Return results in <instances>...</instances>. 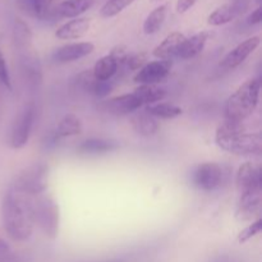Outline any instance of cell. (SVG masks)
Returning <instances> with one entry per match:
<instances>
[{"instance_id":"cell-1","label":"cell","mask_w":262,"mask_h":262,"mask_svg":"<svg viewBox=\"0 0 262 262\" xmlns=\"http://www.w3.org/2000/svg\"><path fill=\"white\" fill-rule=\"evenodd\" d=\"M2 217L5 232L13 241H28L35 225L32 197L10 188L3 197Z\"/></svg>"},{"instance_id":"cell-2","label":"cell","mask_w":262,"mask_h":262,"mask_svg":"<svg viewBox=\"0 0 262 262\" xmlns=\"http://www.w3.org/2000/svg\"><path fill=\"white\" fill-rule=\"evenodd\" d=\"M13 38L19 58V67L26 83L31 89H38L42 82V67L33 46L32 31L20 18H15L13 25Z\"/></svg>"},{"instance_id":"cell-3","label":"cell","mask_w":262,"mask_h":262,"mask_svg":"<svg viewBox=\"0 0 262 262\" xmlns=\"http://www.w3.org/2000/svg\"><path fill=\"white\" fill-rule=\"evenodd\" d=\"M261 82L260 79L252 78L246 81L237 89L234 94L229 96L225 104V119L243 122L250 117L258 105L260 99Z\"/></svg>"},{"instance_id":"cell-4","label":"cell","mask_w":262,"mask_h":262,"mask_svg":"<svg viewBox=\"0 0 262 262\" xmlns=\"http://www.w3.org/2000/svg\"><path fill=\"white\" fill-rule=\"evenodd\" d=\"M32 210L35 224H38L49 239H55L60 223V212L55 200L49 194L36 196V199H32Z\"/></svg>"},{"instance_id":"cell-5","label":"cell","mask_w":262,"mask_h":262,"mask_svg":"<svg viewBox=\"0 0 262 262\" xmlns=\"http://www.w3.org/2000/svg\"><path fill=\"white\" fill-rule=\"evenodd\" d=\"M215 142L222 150L234 155H260L262 151L260 133H215Z\"/></svg>"},{"instance_id":"cell-6","label":"cell","mask_w":262,"mask_h":262,"mask_svg":"<svg viewBox=\"0 0 262 262\" xmlns=\"http://www.w3.org/2000/svg\"><path fill=\"white\" fill-rule=\"evenodd\" d=\"M49 166L45 163H36L28 166L13 182L12 189L26 196H40L48 189Z\"/></svg>"},{"instance_id":"cell-7","label":"cell","mask_w":262,"mask_h":262,"mask_svg":"<svg viewBox=\"0 0 262 262\" xmlns=\"http://www.w3.org/2000/svg\"><path fill=\"white\" fill-rule=\"evenodd\" d=\"M35 117L36 109L33 104H27L23 107L22 112L18 114L17 119L13 123L9 137V143L13 148L19 150L27 145L33 123H35Z\"/></svg>"},{"instance_id":"cell-8","label":"cell","mask_w":262,"mask_h":262,"mask_svg":"<svg viewBox=\"0 0 262 262\" xmlns=\"http://www.w3.org/2000/svg\"><path fill=\"white\" fill-rule=\"evenodd\" d=\"M223 168L216 163H204L193 173V183L202 191H214L223 181Z\"/></svg>"},{"instance_id":"cell-9","label":"cell","mask_w":262,"mask_h":262,"mask_svg":"<svg viewBox=\"0 0 262 262\" xmlns=\"http://www.w3.org/2000/svg\"><path fill=\"white\" fill-rule=\"evenodd\" d=\"M59 0H15L17 7L28 17L38 20H50L56 18L55 12Z\"/></svg>"},{"instance_id":"cell-10","label":"cell","mask_w":262,"mask_h":262,"mask_svg":"<svg viewBox=\"0 0 262 262\" xmlns=\"http://www.w3.org/2000/svg\"><path fill=\"white\" fill-rule=\"evenodd\" d=\"M261 184L262 179L260 166L247 161L238 168L237 176H235V186H237L238 192L241 194L261 189Z\"/></svg>"},{"instance_id":"cell-11","label":"cell","mask_w":262,"mask_h":262,"mask_svg":"<svg viewBox=\"0 0 262 262\" xmlns=\"http://www.w3.org/2000/svg\"><path fill=\"white\" fill-rule=\"evenodd\" d=\"M171 61L156 60L146 63L135 76L136 83L155 84L163 82L170 73Z\"/></svg>"},{"instance_id":"cell-12","label":"cell","mask_w":262,"mask_h":262,"mask_svg":"<svg viewBox=\"0 0 262 262\" xmlns=\"http://www.w3.org/2000/svg\"><path fill=\"white\" fill-rule=\"evenodd\" d=\"M261 38L258 36H253V37L247 38L246 41L241 42L239 45L235 46L232 51L227 54L224 59H223L220 66L225 69H234L238 66L243 63L256 49L260 46Z\"/></svg>"},{"instance_id":"cell-13","label":"cell","mask_w":262,"mask_h":262,"mask_svg":"<svg viewBox=\"0 0 262 262\" xmlns=\"http://www.w3.org/2000/svg\"><path fill=\"white\" fill-rule=\"evenodd\" d=\"M141 106H142V104L133 94L112 97V99L105 100L100 104V109L113 115H128L140 109Z\"/></svg>"},{"instance_id":"cell-14","label":"cell","mask_w":262,"mask_h":262,"mask_svg":"<svg viewBox=\"0 0 262 262\" xmlns=\"http://www.w3.org/2000/svg\"><path fill=\"white\" fill-rule=\"evenodd\" d=\"M95 50L92 42H74L60 46L53 53L51 58L55 63H69L90 55Z\"/></svg>"},{"instance_id":"cell-15","label":"cell","mask_w":262,"mask_h":262,"mask_svg":"<svg viewBox=\"0 0 262 262\" xmlns=\"http://www.w3.org/2000/svg\"><path fill=\"white\" fill-rule=\"evenodd\" d=\"M261 201V189L241 194L235 217L239 222H251L260 212Z\"/></svg>"},{"instance_id":"cell-16","label":"cell","mask_w":262,"mask_h":262,"mask_svg":"<svg viewBox=\"0 0 262 262\" xmlns=\"http://www.w3.org/2000/svg\"><path fill=\"white\" fill-rule=\"evenodd\" d=\"M186 36L181 32H173L166 36L163 42L159 43L152 51V55L159 60L171 61L174 58H178L179 50L183 45Z\"/></svg>"},{"instance_id":"cell-17","label":"cell","mask_w":262,"mask_h":262,"mask_svg":"<svg viewBox=\"0 0 262 262\" xmlns=\"http://www.w3.org/2000/svg\"><path fill=\"white\" fill-rule=\"evenodd\" d=\"M91 26V20L89 18H76L56 30L55 36L60 40H76L86 35Z\"/></svg>"},{"instance_id":"cell-18","label":"cell","mask_w":262,"mask_h":262,"mask_svg":"<svg viewBox=\"0 0 262 262\" xmlns=\"http://www.w3.org/2000/svg\"><path fill=\"white\" fill-rule=\"evenodd\" d=\"M95 0H64L56 7V18H74L91 9Z\"/></svg>"},{"instance_id":"cell-19","label":"cell","mask_w":262,"mask_h":262,"mask_svg":"<svg viewBox=\"0 0 262 262\" xmlns=\"http://www.w3.org/2000/svg\"><path fill=\"white\" fill-rule=\"evenodd\" d=\"M209 37L210 33L205 32V31L204 32L196 33V35L191 36L189 38L186 37L181 50H179L178 58L187 60V59H192L194 58V56H197L200 53H202V50L205 49Z\"/></svg>"},{"instance_id":"cell-20","label":"cell","mask_w":262,"mask_h":262,"mask_svg":"<svg viewBox=\"0 0 262 262\" xmlns=\"http://www.w3.org/2000/svg\"><path fill=\"white\" fill-rule=\"evenodd\" d=\"M118 148H119V143L115 141L104 140V138H90V140L83 141L77 147V151L84 155H97V154L112 152Z\"/></svg>"},{"instance_id":"cell-21","label":"cell","mask_w":262,"mask_h":262,"mask_svg":"<svg viewBox=\"0 0 262 262\" xmlns=\"http://www.w3.org/2000/svg\"><path fill=\"white\" fill-rule=\"evenodd\" d=\"M132 125L133 129L143 137H152L159 130V123L156 122V118L146 112L136 114L132 118Z\"/></svg>"},{"instance_id":"cell-22","label":"cell","mask_w":262,"mask_h":262,"mask_svg":"<svg viewBox=\"0 0 262 262\" xmlns=\"http://www.w3.org/2000/svg\"><path fill=\"white\" fill-rule=\"evenodd\" d=\"M133 95L140 100L142 105H154L158 101L165 99L166 91L164 89L155 86V84H141L140 87L135 90Z\"/></svg>"},{"instance_id":"cell-23","label":"cell","mask_w":262,"mask_h":262,"mask_svg":"<svg viewBox=\"0 0 262 262\" xmlns=\"http://www.w3.org/2000/svg\"><path fill=\"white\" fill-rule=\"evenodd\" d=\"M118 69L119 67L114 58H112L110 55H105L96 61L94 69H92V73H94L95 78L99 81H110L117 74Z\"/></svg>"},{"instance_id":"cell-24","label":"cell","mask_w":262,"mask_h":262,"mask_svg":"<svg viewBox=\"0 0 262 262\" xmlns=\"http://www.w3.org/2000/svg\"><path fill=\"white\" fill-rule=\"evenodd\" d=\"M82 132V123L79 118L74 114H67L61 118L56 127L55 135L58 138L72 137V136H78Z\"/></svg>"},{"instance_id":"cell-25","label":"cell","mask_w":262,"mask_h":262,"mask_svg":"<svg viewBox=\"0 0 262 262\" xmlns=\"http://www.w3.org/2000/svg\"><path fill=\"white\" fill-rule=\"evenodd\" d=\"M166 13H168V5L164 4L155 8L143 22V32L146 35H154V33L158 32L165 22Z\"/></svg>"},{"instance_id":"cell-26","label":"cell","mask_w":262,"mask_h":262,"mask_svg":"<svg viewBox=\"0 0 262 262\" xmlns=\"http://www.w3.org/2000/svg\"><path fill=\"white\" fill-rule=\"evenodd\" d=\"M145 112L152 115L154 118H160V119H174L183 114L182 107L170 104V102H159V104L148 105Z\"/></svg>"},{"instance_id":"cell-27","label":"cell","mask_w":262,"mask_h":262,"mask_svg":"<svg viewBox=\"0 0 262 262\" xmlns=\"http://www.w3.org/2000/svg\"><path fill=\"white\" fill-rule=\"evenodd\" d=\"M238 12L232 4H225L216 8L207 18V23L210 26H222L232 22L235 17H238Z\"/></svg>"},{"instance_id":"cell-28","label":"cell","mask_w":262,"mask_h":262,"mask_svg":"<svg viewBox=\"0 0 262 262\" xmlns=\"http://www.w3.org/2000/svg\"><path fill=\"white\" fill-rule=\"evenodd\" d=\"M135 0H107L100 9L102 18H112L122 13L125 8L129 7Z\"/></svg>"},{"instance_id":"cell-29","label":"cell","mask_w":262,"mask_h":262,"mask_svg":"<svg viewBox=\"0 0 262 262\" xmlns=\"http://www.w3.org/2000/svg\"><path fill=\"white\" fill-rule=\"evenodd\" d=\"M147 63V53L146 51H141V53L132 54L128 56L127 61H125L124 67L122 69L125 71H140L145 64Z\"/></svg>"},{"instance_id":"cell-30","label":"cell","mask_w":262,"mask_h":262,"mask_svg":"<svg viewBox=\"0 0 262 262\" xmlns=\"http://www.w3.org/2000/svg\"><path fill=\"white\" fill-rule=\"evenodd\" d=\"M262 229V220L258 219L257 222H255L253 224H251L250 227H247L246 229H243L242 232L238 234V242L239 243H246L247 241H250L251 238L256 237Z\"/></svg>"},{"instance_id":"cell-31","label":"cell","mask_w":262,"mask_h":262,"mask_svg":"<svg viewBox=\"0 0 262 262\" xmlns=\"http://www.w3.org/2000/svg\"><path fill=\"white\" fill-rule=\"evenodd\" d=\"M0 83L8 90H12V81H10L9 69H8L7 60L4 58L2 49H0Z\"/></svg>"},{"instance_id":"cell-32","label":"cell","mask_w":262,"mask_h":262,"mask_svg":"<svg viewBox=\"0 0 262 262\" xmlns=\"http://www.w3.org/2000/svg\"><path fill=\"white\" fill-rule=\"evenodd\" d=\"M112 90H113L112 81H99V79H96L90 92L96 95V96L99 97H105L112 92Z\"/></svg>"},{"instance_id":"cell-33","label":"cell","mask_w":262,"mask_h":262,"mask_svg":"<svg viewBox=\"0 0 262 262\" xmlns=\"http://www.w3.org/2000/svg\"><path fill=\"white\" fill-rule=\"evenodd\" d=\"M196 2L197 0H178V3H177V12L179 14H183V13L188 12L196 4Z\"/></svg>"},{"instance_id":"cell-34","label":"cell","mask_w":262,"mask_h":262,"mask_svg":"<svg viewBox=\"0 0 262 262\" xmlns=\"http://www.w3.org/2000/svg\"><path fill=\"white\" fill-rule=\"evenodd\" d=\"M0 262H27L23 257L20 256L14 255L9 251V252L0 253Z\"/></svg>"},{"instance_id":"cell-35","label":"cell","mask_w":262,"mask_h":262,"mask_svg":"<svg viewBox=\"0 0 262 262\" xmlns=\"http://www.w3.org/2000/svg\"><path fill=\"white\" fill-rule=\"evenodd\" d=\"M262 20V9L261 7H258L257 9L253 10L247 18V22L248 25H260Z\"/></svg>"},{"instance_id":"cell-36","label":"cell","mask_w":262,"mask_h":262,"mask_svg":"<svg viewBox=\"0 0 262 262\" xmlns=\"http://www.w3.org/2000/svg\"><path fill=\"white\" fill-rule=\"evenodd\" d=\"M248 3H250V0H232V3H230V4L235 8V10L238 12V14H242V13L247 9Z\"/></svg>"},{"instance_id":"cell-37","label":"cell","mask_w":262,"mask_h":262,"mask_svg":"<svg viewBox=\"0 0 262 262\" xmlns=\"http://www.w3.org/2000/svg\"><path fill=\"white\" fill-rule=\"evenodd\" d=\"M9 251H10L9 245H8L4 239H2V238H0V253L9 252Z\"/></svg>"},{"instance_id":"cell-38","label":"cell","mask_w":262,"mask_h":262,"mask_svg":"<svg viewBox=\"0 0 262 262\" xmlns=\"http://www.w3.org/2000/svg\"><path fill=\"white\" fill-rule=\"evenodd\" d=\"M255 2H256V3H257V4H258V5H260V4H261V2H262V0H255Z\"/></svg>"},{"instance_id":"cell-39","label":"cell","mask_w":262,"mask_h":262,"mask_svg":"<svg viewBox=\"0 0 262 262\" xmlns=\"http://www.w3.org/2000/svg\"><path fill=\"white\" fill-rule=\"evenodd\" d=\"M151 2H160V0H151Z\"/></svg>"}]
</instances>
